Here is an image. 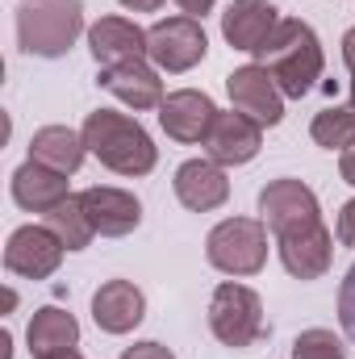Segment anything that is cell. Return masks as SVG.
Segmentation results:
<instances>
[{"instance_id":"cell-11","label":"cell","mask_w":355,"mask_h":359,"mask_svg":"<svg viewBox=\"0 0 355 359\" xmlns=\"http://www.w3.org/2000/svg\"><path fill=\"white\" fill-rule=\"evenodd\" d=\"M276 251H280V264L293 280H318V276H326L330 259H335V234L326 230V222H318V226L280 234Z\"/></svg>"},{"instance_id":"cell-21","label":"cell","mask_w":355,"mask_h":359,"mask_svg":"<svg viewBox=\"0 0 355 359\" xmlns=\"http://www.w3.org/2000/svg\"><path fill=\"white\" fill-rule=\"evenodd\" d=\"M25 343H29L34 359L59 355V351H76V343H80V322H76L67 309L46 305V309H38V313L29 318Z\"/></svg>"},{"instance_id":"cell-20","label":"cell","mask_w":355,"mask_h":359,"mask_svg":"<svg viewBox=\"0 0 355 359\" xmlns=\"http://www.w3.org/2000/svg\"><path fill=\"white\" fill-rule=\"evenodd\" d=\"M84 155H88L84 134H76L67 126H42L29 138V159L42 163V168H51V172H59V176H76L80 163H84Z\"/></svg>"},{"instance_id":"cell-3","label":"cell","mask_w":355,"mask_h":359,"mask_svg":"<svg viewBox=\"0 0 355 359\" xmlns=\"http://www.w3.org/2000/svg\"><path fill=\"white\" fill-rule=\"evenodd\" d=\"M84 34V4L80 0H29L17 8V42L25 55L59 59Z\"/></svg>"},{"instance_id":"cell-4","label":"cell","mask_w":355,"mask_h":359,"mask_svg":"<svg viewBox=\"0 0 355 359\" xmlns=\"http://www.w3.org/2000/svg\"><path fill=\"white\" fill-rule=\"evenodd\" d=\"M209 330H213V339L222 347H234V351L255 347L267 334L260 292L247 288V284H234V280L217 284L213 288V301H209Z\"/></svg>"},{"instance_id":"cell-7","label":"cell","mask_w":355,"mask_h":359,"mask_svg":"<svg viewBox=\"0 0 355 359\" xmlns=\"http://www.w3.org/2000/svg\"><path fill=\"white\" fill-rule=\"evenodd\" d=\"M260 217L272 230V238H280V234L318 226L322 209H318V196H314L309 184H301V180H272L260 192Z\"/></svg>"},{"instance_id":"cell-19","label":"cell","mask_w":355,"mask_h":359,"mask_svg":"<svg viewBox=\"0 0 355 359\" xmlns=\"http://www.w3.org/2000/svg\"><path fill=\"white\" fill-rule=\"evenodd\" d=\"M72 188H67V176L25 159L17 172H13V201L25 209V213H51L59 201H67Z\"/></svg>"},{"instance_id":"cell-5","label":"cell","mask_w":355,"mask_h":359,"mask_svg":"<svg viewBox=\"0 0 355 359\" xmlns=\"http://www.w3.org/2000/svg\"><path fill=\"white\" fill-rule=\"evenodd\" d=\"M205 259L226 276H255L267 264V226L260 217H226L205 238Z\"/></svg>"},{"instance_id":"cell-22","label":"cell","mask_w":355,"mask_h":359,"mask_svg":"<svg viewBox=\"0 0 355 359\" xmlns=\"http://www.w3.org/2000/svg\"><path fill=\"white\" fill-rule=\"evenodd\" d=\"M42 226H51V230L63 238V247H67V251H84L92 238H96L88 213H84L80 192H72V196H67V201H59L51 213H42Z\"/></svg>"},{"instance_id":"cell-29","label":"cell","mask_w":355,"mask_h":359,"mask_svg":"<svg viewBox=\"0 0 355 359\" xmlns=\"http://www.w3.org/2000/svg\"><path fill=\"white\" fill-rule=\"evenodd\" d=\"M343 63H347V72L355 76V25L343 34Z\"/></svg>"},{"instance_id":"cell-28","label":"cell","mask_w":355,"mask_h":359,"mask_svg":"<svg viewBox=\"0 0 355 359\" xmlns=\"http://www.w3.org/2000/svg\"><path fill=\"white\" fill-rule=\"evenodd\" d=\"M176 4H180V13H184V17H196V21H201L217 0H176Z\"/></svg>"},{"instance_id":"cell-27","label":"cell","mask_w":355,"mask_h":359,"mask_svg":"<svg viewBox=\"0 0 355 359\" xmlns=\"http://www.w3.org/2000/svg\"><path fill=\"white\" fill-rule=\"evenodd\" d=\"M121 359H176L163 343H134V347H126V355Z\"/></svg>"},{"instance_id":"cell-23","label":"cell","mask_w":355,"mask_h":359,"mask_svg":"<svg viewBox=\"0 0 355 359\" xmlns=\"http://www.w3.org/2000/svg\"><path fill=\"white\" fill-rule=\"evenodd\" d=\"M309 138L322 147V151H347L355 147V109H322L318 117H314V126H309Z\"/></svg>"},{"instance_id":"cell-10","label":"cell","mask_w":355,"mask_h":359,"mask_svg":"<svg viewBox=\"0 0 355 359\" xmlns=\"http://www.w3.org/2000/svg\"><path fill=\"white\" fill-rule=\"evenodd\" d=\"M264 147V126H255L251 117H243L239 109L230 113H217L209 134H205V155L217 163V168H239V163H251Z\"/></svg>"},{"instance_id":"cell-13","label":"cell","mask_w":355,"mask_h":359,"mask_svg":"<svg viewBox=\"0 0 355 359\" xmlns=\"http://www.w3.org/2000/svg\"><path fill=\"white\" fill-rule=\"evenodd\" d=\"M80 201H84V213H88L92 230L100 238H121V234L138 230V222H142V205L126 188H100L96 184V188L80 192Z\"/></svg>"},{"instance_id":"cell-2","label":"cell","mask_w":355,"mask_h":359,"mask_svg":"<svg viewBox=\"0 0 355 359\" xmlns=\"http://www.w3.org/2000/svg\"><path fill=\"white\" fill-rule=\"evenodd\" d=\"M80 134H84L88 155H96L100 168H109L117 176H147L159 163V147L138 126V117H126V113H113V109H96V113L84 117Z\"/></svg>"},{"instance_id":"cell-15","label":"cell","mask_w":355,"mask_h":359,"mask_svg":"<svg viewBox=\"0 0 355 359\" xmlns=\"http://www.w3.org/2000/svg\"><path fill=\"white\" fill-rule=\"evenodd\" d=\"M147 318V297L130 280H105L92 297V322L105 334H130Z\"/></svg>"},{"instance_id":"cell-26","label":"cell","mask_w":355,"mask_h":359,"mask_svg":"<svg viewBox=\"0 0 355 359\" xmlns=\"http://www.w3.org/2000/svg\"><path fill=\"white\" fill-rule=\"evenodd\" d=\"M335 238H339L343 247H355V201H347V205L339 209V226H335Z\"/></svg>"},{"instance_id":"cell-25","label":"cell","mask_w":355,"mask_h":359,"mask_svg":"<svg viewBox=\"0 0 355 359\" xmlns=\"http://www.w3.org/2000/svg\"><path fill=\"white\" fill-rule=\"evenodd\" d=\"M339 322H343L347 339L355 343V264H351V271L343 276V284H339Z\"/></svg>"},{"instance_id":"cell-17","label":"cell","mask_w":355,"mask_h":359,"mask_svg":"<svg viewBox=\"0 0 355 359\" xmlns=\"http://www.w3.org/2000/svg\"><path fill=\"white\" fill-rule=\"evenodd\" d=\"M276 25H280V17H276V4L272 0H234L222 13V38L234 50H251V55L272 38Z\"/></svg>"},{"instance_id":"cell-6","label":"cell","mask_w":355,"mask_h":359,"mask_svg":"<svg viewBox=\"0 0 355 359\" xmlns=\"http://www.w3.org/2000/svg\"><path fill=\"white\" fill-rule=\"evenodd\" d=\"M205 55H209V38L196 17L180 13V17H163L147 29V59L168 76L192 72Z\"/></svg>"},{"instance_id":"cell-9","label":"cell","mask_w":355,"mask_h":359,"mask_svg":"<svg viewBox=\"0 0 355 359\" xmlns=\"http://www.w3.org/2000/svg\"><path fill=\"white\" fill-rule=\"evenodd\" d=\"M226 92H230V104L251 117L255 126H280L284 121V92L276 88L272 72L260 63H247V67H234L226 76Z\"/></svg>"},{"instance_id":"cell-30","label":"cell","mask_w":355,"mask_h":359,"mask_svg":"<svg viewBox=\"0 0 355 359\" xmlns=\"http://www.w3.org/2000/svg\"><path fill=\"white\" fill-rule=\"evenodd\" d=\"M339 172H343V180L355 188V147H347V151H343V159H339Z\"/></svg>"},{"instance_id":"cell-1","label":"cell","mask_w":355,"mask_h":359,"mask_svg":"<svg viewBox=\"0 0 355 359\" xmlns=\"http://www.w3.org/2000/svg\"><path fill=\"white\" fill-rule=\"evenodd\" d=\"M255 55H260V67L272 72L276 88L284 96H293V100L314 92V84L322 80V67H326L318 34L305 21H297V17H280V25L272 29V38Z\"/></svg>"},{"instance_id":"cell-24","label":"cell","mask_w":355,"mask_h":359,"mask_svg":"<svg viewBox=\"0 0 355 359\" xmlns=\"http://www.w3.org/2000/svg\"><path fill=\"white\" fill-rule=\"evenodd\" d=\"M293 359H347V347L339 343L335 330L314 326V330H301V334H297V343H293Z\"/></svg>"},{"instance_id":"cell-33","label":"cell","mask_w":355,"mask_h":359,"mask_svg":"<svg viewBox=\"0 0 355 359\" xmlns=\"http://www.w3.org/2000/svg\"><path fill=\"white\" fill-rule=\"evenodd\" d=\"M351 109H355V80H351Z\"/></svg>"},{"instance_id":"cell-14","label":"cell","mask_w":355,"mask_h":359,"mask_svg":"<svg viewBox=\"0 0 355 359\" xmlns=\"http://www.w3.org/2000/svg\"><path fill=\"white\" fill-rule=\"evenodd\" d=\"M213 117H217V104L196 88L168 92V100L159 104V126H163V134L176 138V142H205Z\"/></svg>"},{"instance_id":"cell-32","label":"cell","mask_w":355,"mask_h":359,"mask_svg":"<svg viewBox=\"0 0 355 359\" xmlns=\"http://www.w3.org/2000/svg\"><path fill=\"white\" fill-rule=\"evenodd\" d=\"M46 359H84L80 351H59V355H46Z\"/></svg>"},{"instance_id":"cell-12","label":"cell","mask_w":355,"mask_h":359,"mask_svg":"<svg viewBox=\"0 0 355 359\" xmlns=\"http://www.w3.org/2000/svg\"><path fill=\"white\" fill-rule=\"evenodd\" d=\"M96 84L105 92H113L121 104H130L134 113H147V109H159L168 96H163V80H159V67L142 63V59H130V63H113V67H100Z\"/></svg>"},{"instance_id":"cell-31","label":"cell","mask_w":355,"mask_h":359,"mask_svg":"<svg viewBox=\"0 0 355 359\" xmlns=\"http://www.w3.org/2000/svg\"><path fill=\"white\" fill-rule=\"evenodd\" d=\"M117 4H126V8H134V13H155L163 0H117Z\"/></svg>"},{"instance_id":"cell-16","label":"cell","mask_w":355,"mask_h":359,"mask_svg":"<svg viewBox=\"0 0 355 359\" xmlns=\"http://www.w3.org/2000/svg\"><path fill=\"white\" fill-rule=\"evenodd\" d=\"M172 188H176V201L188 213L222 209L226 196H230V180H226V172L213 159H188V163H180Z\"/></svg>"},{"instance_id":"cell-8","label":"cell","mask_w":355,"mask_h":359,"mask_svg":"<svg viewBox=\"0 0 355 359\" xmlns=\"http://www.w3.org/2000/svg\"><path fill=\"white\" fill-rule=\"evenodd\" d=\"M63 238L51 226H17L4 243V268L21 280H51L63 264Z\"/></svg>"},{"instance_id":"cell-18","label":"cell","mask_w":355,"mask_h":359,"mask_svg":"<svg viewBox=\"0 0 355 359\" xmlns=\"http://www.w3.org/2000/svg\"><path fill=\"white\" fill-rule=\"evenodd\" d=\"M88 50L100 67L142 59V55H147V29H138V25L126 21V17H100L88 29Z\"/></svg>"}]
</instances>
